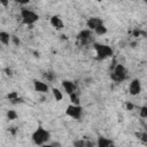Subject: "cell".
I'll return each mask as SVG.
<instances>
[{"label":"cell","instance_id":"9a60e30c","mask_svg":"<svg viewBox=\"0 0 147 147\" xmlns=\"http://www.w3.org/2000/svg\"><path fill=\"white\" fill-rule=\"evenodd\" d=\"M52 92H53V94H54V96H55V99H56L57 101H60V100H62V98H63V95H62V93L60 92V90H57V88H55V87H53V88H52Z\"/></svg>","mask_w":147,"mask_h":147},{"label":"cell","instance_id":"30bf717a","mask_svg":"<svg viewBox=\"0 0 147 147\" xmlns=\"http://www.w3.org/2000/svg\"><path fill=\"white\" fill-rule=\"evenodd\" d=\"M33 85H34V88L37 92H41V93H45L48 91V85L41 80H34L33 82Z\"/></svg>","mask_w":147,"mask_h":147},{"label":"cell","instance_id":"9c48e42d","mask_svg":"<svg viewBox=\"0 0 147 147\" xmlns=\"http://www.w3.org/2000/svg\"><path fill=\"white\" fill-rule=\"evenodd\" d=\"M62 86H63L64 91H65L69 95L76 92V85H75V83H72V82H70V80H62Z\"/></svg>","mask_w":147,"mask_h":147},{"label":"cell","instance_id":"603a6c76","mask_svg":"<svg viewBox=\"0 0 147 147\" xmlns=\"http://www.w3.org/2000/svg\"><path fill=\"white\" fill-rule=\"evenodd\" d=\"M45 77H46L48 80H53V78H54V76L52 75V72H47V74L45 75Z\"/></svg>","mask_w":147,"mask_h":147},{"label":"cell","instance_id":"d4e9b609","mask_svg":"<svg viewBox=\"0 0 147 147\" xmlns=\"http://www.w3.org/2000/svg\"><path fill=\"white\" fill-rule=\"evenodd\" d=\"M85 142H86V146H87V147H93V146H94V142H93V141L87 140V141H85Z\"/></svg>","mask_w":147,"mask_h":147},{"label":"cell","instance_id":"ac0fdd59","mask_svg":"<svg viewBox=\"0 0 147 147\" xmlns=\"http://www.w3.org/2000/svg\"><path fill=\"white\" fill-rule=\"evenodd\" d=\"M74 147H87V146L84 140H76L74 142Z\"/></svg>","mask_w":147,"mask_h":147},{"label":"cell","instance_id":"d6986e66","mask_svg":"<svg viewBox=\"0 0 147 147\" xmlns=\"http://www.w3.org/2000/svg\"><path fill=\"white\" fill-rule=\"evenodd\" d=\"M140 116L144 118H147V106H144L140 108Z\"/></svg>","mask_w":147,"mask_h":147},{"label":"cell","instance_id":"3957f363","mask_svg":"<svg viewBox=\"0 0 147 147\" xmlns=\"http://www.w3.org/2000/svg\"><path fill=\"white\" fill-rule=\"evenodd\" d=\"M110 78L116 82V83H121L126 78V70L124 68L123 64H116V67L113 69L111 74H110Z\"/></svg>","mask_w":147,"mask_h":147},{"label":"cell","instance_id":"4dcf8cb0","mask_svg":"<svg viewBox=\"0 0 147 147\" xmlns=\"http://www.w3.org/2000/svg\"><path fill=\"white\" fill-rule=\"evenodd\" d=\"M42 147H52L51 145H42Z\"/></svg>","mask_w":147,"mask_h":147},{"label":"cell","instance_id":"1f68e13d","mask_svg":"<svg viewBox=\"0 0 147 147\" xmlns=\"http://www.w3.org/2000/svg\"><path fill=\"white\" fill-rule=\"evenodd\" d=\"M109 147H114V145H110V146H109Z\"/></svg>","mask_w":147,"mask_h":147},{"label":"cell","instance_id":"6da1fadb","mask_svg":"<svg viewBox=\"0 0 147 147\" xmlns=\"http://www.w3.org/2000/svg\"><path fill=\"white\" fill-rule=\"evenodd\" d=\"M49 132L46 131L45 129H42L41 126H39L32 134V140L34 144L37 145H44L46 141L49 140Z\"/></svg>","mask_w":147,"mask_h":147},{"label":"cell","instance_id":"52a82bcc","mask_svg":"<svg viewBox=\"0 0 147 147\" xmlns=\"http://www.w3.org/2000/svg\"><path fill=\"white\" fill-rule=\"evenodd\" d=\"M141 91V84H140V80L139 79H133L131 83H130V87H129V92L131 95H137L139 94Z\"/></svg>","mask_w":147,"mask_h":147},{"label":"cell","instance_id":"484cf974","mask_svg":"<svg viewBox=\"0 0 147 147\" xmlns=\"http://www.w3.org/2000/svg\"><path fill=\"white\" fill-rule=\"evenodd\" d=\"M133 36H134V37H139V36H140V30H137V29H136V30L133 31Z\"/></svg>","mask_w":147,"mask_h":147},{"label":"cell","instance_id":"5bb4252c","mask_svg":"<svg viewBox=\"0 0 147 147\" xmlns=\"http://www.w3.org/2000/svg\"><path fill=\"white\" fill-rule=\"evenodd\" d=\"M94 31H95V33H96L98 36H102V34H105V33L107 32V28H106V26L102 24V25L98 26V28H96Z\"/></svg>","mask_w":147,"mask_h":147},{"label":"cell","instance_id":"7a4b0ae2","mask_svg":"<svg viewBox=\"0 0 147 147\" xmlns=\"http://www.w3.org/2000/svg\"><path fill=\"white\" fill-rule=\"evenodd\" d=\"M21 17H22V22L26 25H31L34 22H37L39 20L38 14H36L34 11L26 9V8H22L21 10Z\"/></svg>","mask_w":147,"mask_h":147},{"label":"cell","instance_id":"f1b7e54d","mask_svg":"<svg viewBox=\"0 0 147 147\" xmlns=\"http://www.w3.org/2000/svg\"><path fill=\"white\" fill-rule=\"evenodd\" d=\"M51 146H52V147H62L60 142H53V144H52Z\"/></svg>","mask_w":147,"mask_h":147},{"label":"cell","instance_id":"ba28073f","mask_svg":"<svg viewBox=\"0 0 147 147\" xmlns=\"http://www.w3.org/2000/svg\"><path fill=\"white\" fill-rule=\"evenodd\" d=\"M103 22L101 18L99 17H91L87 20V26H88V30H95L98 26L102 25Z\"/></svg>","mask_w":147,"mask_h":147},{"label":"cell","instance_id":"f546056e","mask_svg":"<svg viewBox=\"0 0 147 147\" xmlns=\"http://www.w3.org/2000/svg\"><path fill=\"white\" fill-rule=\"evenodd\" d=\"M0 2H1L2 6H7L8 5V1H0Z\"/></svg>","mask_w":147,"mask_h":147},{"label":"cell","instance_id":"8992f818","mask_svg":"<svg viewBox=\"0 0 147 147\" xmlns=\"http://www.w3.org/2000/svg\"><path fill=\"white\" fill-rule=\"evenodd\" d=\"M77 38L82 45H86V44L92 41V31L91 30H83L78 33Z\"/></svg>","mask_w":147,"mask_h":147},{"label":"cell","instance_id":"4fadbf2b","mask_svg":"<svg viewBox=\"0 0 147 147\" xmlns=\"http://www.w3.org/2000/svg\"><path fill=\"white\" fill-rule=\"evenodd\" d=\"M9 34L7 33V32H5V31H2V32H0V41L3 44V45H8L9 44Z\"/></svg>","mask_w":147,"mask_h":147},{"label":"cell","instance_id":"e0dca14e","mask_svg":"<svg viewBox=\"0 0 147 147\" xmlns=\"http://www.w3.org/2000/svg\"><path fill=\"white\" fill-rule=\"evenodd\" d=\"M7 117H8V119H16L17 118V114H16L15 110H9L7 113Z\"/></svg>","mask_w":147,"mask_h":147},{"label":"cell","instance_id":"83f0119b","mask_svg":"<svg viewBox=\"0 0 147 147\" xmlns=\"http://www.w3.org/2000/svg\"><path fill=\"white\" fill-rule=\"evenodd\" d=\"M11 103H17V102H22V99L21 98H16L15 100H13V101H10Z\"/></svg>","mask_w":147,"mask_h":147},{"label":"cell","instance_id":"44dd1931","mask_svg":"<svg viewBox=\"0 0 147 147\" xmlns=\"http://www.w3.org/2000/svg\"><path fill=\"white\" fill-rule=\"evenodd\" d=\"M10 38H11V40H13V42H14V44H15L16 46H18V45H20V39H18V38H17L16 36H11Z\"/></svg>","mask_w":147,"mask_h":147},{"label":"cell","instance_id":"8fae6325","mask_svg":"<svg viewBox=\"0 0 147 147\" xmlns=\"http://www.w3.org/2000/svg\"><path fill=\"white\" fill-rule=\"evenodd\" d=\"M51 24L56 30H61L63 28V22H62V20L59 16H52L51 17Z\"/></svg>","mask_w":147,"mask_h":147},{"label":"cell","instance_id":"7402d4cb","mask_svg":"<svg viewBox=\"0 0 147 147\" xmlns=\"http://www.w3.org/2000/svg\"><path fill=\"white\" fill-rule=\"evenodd\" d=\"M140 140H141V141H144V142H147V132H144V133H141Z\"/></svg>","mask_w":147,"mask_h":147},{"label":"cell","instance_id":"ffe728a7","mask_svg":"<svg viewBox=\"0 0 147 147\" xmlns=\"http://www.w3.org/2000/svg\"><path fill=\"white\" fill-rule=\"evenodd\" d=\"M7 98L9 99V101H13V100H15L16 98H18V94H17L16 92H10V93L7 95Z\"/></svg>","mask_w":147,"mask_h":147},{"label":"cell","instance_id":"4316f807","mask_svg":"<svg viewBox=\"0 0 147 147\" xmlns=\"http://www.w3.org/2000/svg\"><path fill=\"white\" fill-rule=\"evenodd\" d=\"M5 71H6V75H7V76H11V75H13V74H11V70H10L9 68H6Z\"/></svg>","mask_w":147,"mask_h":147},{"label":"cell","instance_id":"cb8c5ba5","mask_svg":"<svg viewBox=\"0 0 147 147\" xmlns=\"http://www.w3.org/2000/svg\"><path fill=\"white\" fill-rule=\"evenodd\" d=\"M125 106H126V108H127L129 110H132V109H133V105H132L131 102H126V105H125Z\"/></svg>","mask_w":147,"mask_h":147},{"label":"cell","instance_id":"277c9868","mask_svg":"<svg viewBox=\"0 0 147 147\" xmlns=\"http://www.w3.org/2000/svg\"><path fill=\"white\" fill-rule=\"evenodd\" d=\"M94 49L96 52V57L99 60H103L106 57H109V56H113V49L107 46V45H102V44H94Z\"/></svg>","mask_w":147,"mask_h":147},{"label":"cell","instance_id":"7c38bea8","mask_svg":"<svg viewBox=\"0 0 147 147\" xmlns=\"http://www.w3.org/2000/svg\"><path fill=\"white\" fill-rule=\"evenodd\" d=\"M96 145H98V147H109L110 145H113V142H111V140H109L105 137H99Z\"/></svg>","mask_w":147,"mask_h":147},{"label":"cell","instance_id":"5b68a950","mask_svg":"<svg viewBox=\"0 0 147 147\" xmlns=\"http://www.w3.org/2000/svg\"><path fill=\"white\" fill-rule=\"evenodd\" d=\"M65 114L75 119H78L80 118L82 116V107L77 106V105H70L67 107V110H65Z\"/></svg>","mask_w":147,"mask_h":147},{"label":"cell","instance_id":"2e32d148","mask_svg":"<svg viewBox=\"0 0 147 147\" xmlns=\"http://www.w3.org/2000/svg\"><path fill=\"white\" fill-rule=\"evenodd\" d=\"M70 100L72 101L74 105H77V106H78V103H79V98H78V95H77L76 92L72 93V94H70Z\"/></svg>","mask_w":147,"mask_h":147}]
</instances>
